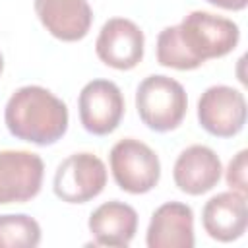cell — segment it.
<instances>
[{
    "label": "cell",
    "instance_id": "cell-1",
    "mask_svg": "<svg viewBox=\"0 0 248 248\" xmlns=\"http://www.w3.org/2000/svg\"><path fill=\"white\" fill-rule=\"evenodd\" d=\"M238 39L240 31L232 19L196 10L159 33L157 62L174 70H196L205 60L234 50Z\"/></svg>",
    "mask_w": 248,
    "mask_h": 248
},
{
    "label": "cell",
    "instance_id": "cell-2",
    "mask_svg": "<svg viewBox=\"0 0 248 248\" xmlns=\"http://www.w3.org/2000/svg\"><path fill=\"white\" fill-rule=\"evenodd\" d=\"M8 132L35 145H52L68 130V107L41 85H25L12 93L4 108Z\"/></svg>",
    "mask_w": 248,
    "mask_h": 248
},
{
    "label": "cell",
    "instance_id": "cell-3",
    "mask_svg": "<svg viewBox=\"0 0 248 248\" xmlns=\"http://www.w3.org/2000/svg\"><path fill=\"white\" fill-rule=\"evenodd\" d=\"M136 108L141 122L155 132H170L186 116L188 97L176 79L169 76H147L136 89Z\"/></svg>",
    "mask_w": 248,
    "mask_h": 248
},
{
    "label": "cell",
    "instance_id": "cell-4",
    "mask_svg": "<svg viewBox=\"0 0 248 248\" xmlns=\"http://www.w3.org/2000/svg\"><path fill=\"white\" fill-rule=\"evenodd\" d=\"M108 161L112 178L124 192L145 194L153 190L161 178V161L157 153L140 140L124 138L116 141Z\"/></svg>",
    "mask_w": 248,
    "mask_h": 248
},
{
    "label": "cell",
    "instance_id": "cell-5",
    "mask_svg": "<svg viewBox=\"0 0 248 248\" xmlns=\"http://www.w3.org/2000/svg\"><path fill=\"white\" fill-rule=\"evenodd\" d=\"M107 184V167L93 153L66 157L54 172L52 190L66 203H85L97 198Z\"/></svg>",
    "mask_w": 248,
    "mask_h": 248
},
{
    "label": "cell",
    "instance_id": "cell-6",
    "mask_svg": "<svg viewBox=\"0 0 248 248\" xmlns=\"http://www.w3.org/2000/svg\"><path fill=\"white\" fill-rule=\"evenodd\" d=\"M45 163L23 149L0 151V205L33 200L43 186Z\"/></svg>",
    "mask_w": 248,
    "mask_h": 248
},
{
    "label": "cell",
    "instance_id": "cell-7",
    "mask_svg": "<svg viewBox=\"0 0 248 248\" xmlns=\"http://www.w3.org/2000/svg\"><path fill=\"white\" fill-rule=\"evenodd\" d=\"M200 126L215 138L236 136L246 122V99L229 85L207 87L198 101Z\"/></svg>",
    "mask_w": 248,
    "mask_h": 248
},
{
    "label": "cell",
    "instance_id": "cell-8",
    "mask_svg": "<svg viewBox=\"0 0 248 248\" xmlns=\"http://www.w3.org/2000/svg\"><path fill=\"white\" fill-rule=\"evenodd\" d=\"M81 126L93 136L114 132L124 116V97L114 81L93 79L83 85L78 97Z\"/></svg>",
    "mask_w": 248,
    "mask_h": 248
},
{
    "label": "cell",
    "instance_id": "cell-9",
    "mask_svg": "<svg viewBox=\"0 0 248 248\" xmlns=\"http://www.w3.org/2000/svg\"><path fill=\"white\" fill-rule=\"evenodd\" d=\"M143 31L126 17H110L99 31L95 52L101 62L116 70H132L143 58Z\"/></svg>",
    "mask_w": 248,
    "mask_h": 248
},
{
    "label": "cell",
    "instance_id": "cell-10",
    "mask_svg": "<svg viewBox=\"0 0 248 248\" xmlns=\"http://www.w3.org/2000/svg\"><path fill=\"white\" fill-rule=\"evenodd\" d=\"M35 14L52 37L66 43L81 41L93 21L87 0H35Z\"/></svg>",
    "mask_w": 248,
    "mask_h": 248
},
{
    "label": "cell",
    "instance_id": "cell-11",
    "mask_svg": "<svg viewBox=\"0 0 248 248\" xmlns=\"http://www.w3.org/2000/svg\"><path fill=\"white\" fill-rule=\"evenodd\" d=\"M202 225L205 232L219 242H232L240 238L248 227L246 196L231 190L209 198L202 211Z\"/></svg>",
    "mask_w": 248,
    "mask_h": 248
},
{
    "label": "cell",
    "instance_id": "cell-12",
    "mask_svg": "<svg viewBox=\"0 0 248 248\" xmlns=\"http://www.w3.org/2000/svg\"><path fill=\"white\" fill-rule=\"evenodd\" d=\"M194 242V211L190 205L167 202L153 211L145 234L149 248H192Z\"/></svg>",
    "mask_w": 248,
    "mask_h": 248
},
{
    "label": "cell",
    "instance_id": "cell-13",
    "mask_svg": "<svg viewBox=\"0 0 248 248\" xmlns=\"http://www.w3.org/2000/svg\"><path fill=\"white\" fill-rule=\"evenodd\" d=\"M223 167L217 153L207 145H190L186 147L172 169V178L178 190L200 196L213 190L221 178Z\"/></svg>",
    "mask_w": 248,
    "mask_h": 248
},
{
    "label": "cell",
    "instance_id": "cell-14",
    "mask_svg": "<svg viewBox=\"0 0 248 248\" xmlns=\"http://www.w3.org/2000/svg\"><path fill=\"white\" fill-rule=\"evenodd\" d=\"M89 232L99 246L126 248L138 231V213L132 205L112 200L101 203L89 215Z\"/></svg>",
    "mask_w": 248,
    "mask_h": 248
},
{
    "label": "cell",
    "instance_id": "cell-15",
    "mask_svg": "<svg viewBox=\"0 0 248 248\" xmlns=\"http://www.w3.org/2000/svg\"><path fill=\"white\" fill-rule=\"evenodd\" d=\"M41 242L39 223L25 213L0 215V248H35Z\"/></svg>",
    "mask_w": 248,
    "mask_h": 248
},
{
    "label": "cell",
    "instance_id": "cell-16",
    "mask_svg": "<svg viewBox=\"0 0 248 248\" xmlns=\"http://www.w3.org/2000/svg\"><path fill=\"white\" fill-rule=\"evenodd\" d=\"M246 157L248 151L242 149L234 155V159L229 163L227 167V184L231 186V190H236L240 194H248V184H246Z\"/></svg>",
    "mask_w": 248,
    "mask_h": 248
},
{
    "label": "cell",
    "instance_id": "cell-17",
    "mask_svg": "<svg viewBox=\"0 0 248 248\" xmlns=\"http://www.w3.org/2000/svg\"><path fill=\"white\" fill-rule=\"evenodd\" d=\"M209 4L217 6V8H223V10H232V12H238V10H244L248 0H207Z\"/></svg>",
    "mask_w": 248,
    "mask_h": 248
},
{
    "label": "cell",
    "instance_id": "cell-18",
    "mask_svg": "<svg viewBox=\"0 0 248 248\" xmlns=\"http://www.w3.org/2000/svg\"><path fill=\"white\" fill-rule=\"evenodd\" d=\"M2 70H4V58H2V52H0V74H2Z\"/></svg>",
    "mask_w": 248,
    "mask_h": 248
}]
</instances>
